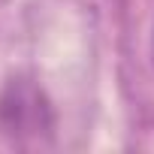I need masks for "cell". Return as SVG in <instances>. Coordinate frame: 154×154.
<instances>
[{
  "mask_svg": "<svg viewBox=\"0 0 154 154\" xmlns=\"http://www.w3.org/2000/svg\"><path fill=\"white\" fill-rule=\"evenodd\" d=\"M0 130L15 142L39 139L42 133L51 130V106L33 82L27 79L6 82L0 94Z\"/></svg>",
  "mask_w": 154,
  "mask_h": 154,
  "instance_id": "1",
  "label": "cell"
}]
</instances>
